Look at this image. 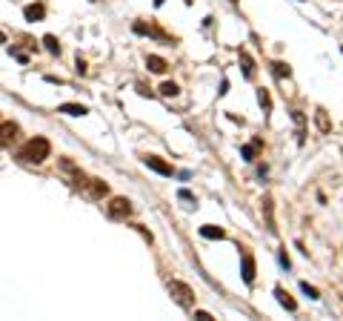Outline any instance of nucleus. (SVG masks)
<instances>
[{"instance_id":"f257e3e1","label":"nucleus","mask_w":343,"mask_h":321,"mask_svg":"<svg viewBox=\"0 0 343 321\" xmlns=\"http://www.w3.org/2000/svg\"><path fill=\"white\" fill-rule=\"evenodd\" d=\"M49 155H52V144L46 138H40V135H34L31 141H26L20 146V152H17V158L26 160V163H43Z\"/></svg>"},{"instance_id":"f03ea898","label":"nucleus","mask_w":343,"mask_h":321,"mask_svg":"<svg viewBox=\"0 0 343 321\" xmlns=\"http://www.w3.org/2000/svg\"><path fill=\"white\" fill-rule=\"evenodd\" d=\"M169 292H172V298L180 304V307H194V292H192V287L189 284H183V281H169Z\"/></svg>"},{"instance_id":"7ed1b4c3","label":"nucleus","mask_w":343,"mask_h":321,"mask_svg":"<svg viewBox=\"0 0 343 321\" xmlns=\"http://www.w3.org/2000/svg\"><path fill=\"white\" fill-rule=\"evenodd\" d=\"M106 212H109V218H126V215H132V201L129 198H112L106 204Z\"/></svg>"},{"instance_id":"20e7f679","label":"nucleus","mask_w":343,"mask_h":321,"mask_svg":"<svg viewBox=\"0 0 343 321\" xmlns=\"http://www.w3.org/2000/svg\"><path fill=\"white\" fill-rule=\"evenodd\" d=\"M17 135H20V127L15 121H3L0 124V146H12L17 141Z\"/></svg>"},{"instance_id":"39448f33","label":"nucleus","mask_w":343,"mask_h":321,"mask_svg":"<svg viewBox=\"0 0 343 321\" xmlns=\"http://www.w3.org/2000/svg\"><path fill=\"white\" fill-rule=\"evenodd\" d=\"M143 163L152 169V172H157V175H175V169H172V163H166L163 158H157V155H146L143 158Z\"/></svg>"},{"instance_id":"423d86ee","label":"nucleus","mask_w":343,"mask_h":321,"mask_svg":"<svg viewBox=\"0 0 343 321\" xmlns=\"http://www.w3.org/2000/svg\"><path fill=\"white\" fill-rule=\"evenodd\" d=\"M23 15H26V20L37 23V20H43V17H46V6H43V3H29V6L23 9Z\"/></svg>"},{"instance_id":"0eeeda50","label":"nucleus","mask_w":343,"mask_h":321,"mask_svg":"<svg viewBox=\"0 0 343 321\" xmlns=\"http://www.w3.org/2000/svg\"><path fill=\"white\" fill-rule=\"evenodd\" d=\"M58 112H63V115H72V118H83L89 109H86L83 103H60V106H58Z\"/></svg>"},{"instance_id":"6e6552de","label":"nucleus","mask_w":343,"mask_h":321,"mask_svg":"<svg viewBox=\"0 0 343 321\" xmlns=\"http://www.w3.org/2000/svg\"><path fill=\"white\" fill-rule=\"evenodd\" d=\"M243 281L246 284L254 281V258H252V253H243Z\"/></svg>"},{"instance_id":"1a4fd4ad","label":"nucleus","mask_w":343,"mask_h":321,"mask_svg":"<svg viewBox=\"0 0 343 321\" xmlns=\"http://www.w3.org/2000/svg\"><path fill=\"white\" fill-rule=\"evenodd\" d=\"M146 66H149L152 72H157V75H163V72L169 69V64H166L160 55H149V58H146Z\"/></svg>"},{"instance_id":"9d476101","label":"nucleus","mask_w":343,"mask_h":321,"mask_svg":"<svg viewBox=\"0 0 343 321\" xmlns=\"http://www.w3.org/2000/svg\"><path fill=\"white\" fill-rule=\"evenodd\" d=\"M86 187H89V195H92V198H103V195H109V187H106L103 181H97V178H92Z\"/></svg>"},{"instance_id":"9b49d317","label":"nucleus","mask_w":343,"mask_h":321,"mask_svg":"<svg viewBox=\"0 0 343 321\" xmlns=\"http://www.w3.org/2000/svg\"><path fill=\"white\" fill-rule=\"evenodd\" d=\"M263 215H266V226H269V232H275L278 226H275V212H272V198H263Z\"/></svg>"},{"instance_id":"f8f14e48","label":"nucleus","mask_w":343,"mask_h":321,"mask_svg":"<svg viewBox=\"0 0 343 321\" xmlns=\"http://www.w3.org/2000/svg\"><path fill=\"white\" fill-rule=\"evenodd\" d=\"M275 295H278V301H281L283 307H286V310H289V313H295V310H298V304H295V298H289V292H286V289H275Z\"/></svg>"},{"instance_id":"ddd939ff","label":"nucleus","mask_w":343,"mask_h":321,"mask_svg":"<svg viewBox=\"0 0 343 321\" xmlns=\"http://www.w3.org/2000/svg\"><path fill=\"white\" fill-rule=\"evenodd\" d=\"M200 235H203V238H226V232H223V229H220V226H215V224H206V226H200Z\"/></svg>"},{"instance_id":"4468645a","label":"nucleus","mask_w":343,"mask_h":321,"mask_svg":"<svg viewBox=\"0 0 343 321\" xmlns=\"http://www.w3.org/2000/svg\"><path fill=\"white\" fill-rule=\"evenodd\" d=\"M178 92H180V89H178V83H172V80L160 83V95H163V97H175Z\"/></svg>"},{"instance_id":"2eb2a0df","label":"nucleus","mask_w":343,"mask_h":321,"mask_svg":"<svg viewBox=\"0 0 343 321\" xmlns=\"http://www.w3.org/2000/svg\"><path fill=\"white\" fill-rule=\"evenodd\" d=\"M43 43H46V49H49L52 55H60V43H58V37H55V34H46V37H43Z\"/></svg>"},{"instance_id":"dca6fc26","label":"nucleus","mask_w":343,"mask_h":321,"mask_svg":"<svg viewBox=\"0 0 343 321\" xmlns=\"http://www.w3.org/2000/svg\"><path fill=\"white\" fill-rule=\"evenodd\" d=\"M240 64H243V75L252 78V75H254V64H252V58L246 55V52H240Z\"/></svg>"},{"instance_id":"f3484780","label":"nucleus","mask_w":343,"mask_h":321,"mask_svg":"<svg viewBox=\"0 0 343 321\" xmlns=\"http://www.w3.org/2000/svg\"><path fill=\"white\" fill-rule=\"evenodd\" d=\"M314 118H317V127L323 129V132H329V121H326V112H323V109H317Z\"/></svg>"},{"instance_id":"a211bd4d","label":"nucleus","mask_w":343,"mask_h":321,"mask_svg":"<svg viewBox=\"0 0 343 321\" xmlns=\"http://www.w3.org/2000/svg\"><path fill=\"white\" fill-rule=\"evenodd\" d=\"M257 97H260V106L269 112V109H272V97H269V92H266V89H260V92H257Z\"/></svg>"},{"instance_id":"6ab92c4d","label":"nucleus","mask_w":343,"mask_h":321,"mask_svg":"<svg viewBox=\"0 0 343 321\" xmlns=\"http://www.w3.org/2000/svg\"><path fill=\"white\" fill-rule=\"evenodd\" d=\"M275 75H278V78H289L292 72H289V66L286 64H275Z\"/></svg>"},{"instance_id":"aec40b11","label":"nucleus","mask_w":343,"mask_h":321,"mask_svg":"<svg viewBox=\"0 0 343 321\" xmlns=\"http://www.w3.org/2000/svg\"><path fill=\"white\" fill-rule=\"evenodd\" d=\"M300 289H303V292H306V295H309V298H320V292H317V289H314V287H309V284H306V281H303V284H300Z\"/></svg>"},{"instance_id":"412c9836","label":"nucleus","mask_w":343,"mask_h":321,"mask_svg":"<svg viewBox=\"0 0 343 321\" xmlns=\"http://www.w3.org/2000/svg\"><path fill=\"white\" fill-rule=\"evenodd\" d=\"M178 198H180V201H189V204H197V201H194V195L189 193V190H180V193H178Z\"/></svg>"},{"instance_id":"4be33fe9","label":"nucleus","mask_w":343,"mask_h":321,"mask_svg":"<svg viewBox=\"0 0 343 321\" xmlns=\"http://www.w3.org/2000/svg\"><path fill=\"white\" fill-rule=\"evenodd\" d=\"M194 319H200V321H212V316H209L206 310H197V313H194Z\"/></svg>"},{"instance_id":"5701e85b","label":"nucleus","mask_w":343,"mask_h":321,"mask_svg":"<svg viewBox=\"0 0 343 321\" xmlns=\"http://www.w3.org/2000/svg\"><path fill=\"white\" fill-rule=\"evenodd\" d=\"M243 158H246V160L254 158V146H243Z\"/></svg>"},{"instance_id":"b1692460","label":"nucleus","mask_w":343,"mask_h":321,"mask_svg":"<svg viewBox=\"0 0 343 321\" xmlns=\"http://www.w3.org/2000/svg\"><path fill=\"white\" fill-rule=\"evenodd\" d=\"M3 40H6V34H3V32H0V43H3Z\"/></svg>"},{"instance_id":"393cba45","label":"nucleus","mask_w":343,"mask_h":321,"mask_svg":"<svg viewBox=\"0 0 343 321\" xmlns=\"http://www.w3.org/2000/svg\"><path fill=\"white\" fill-rule=\"evenodd\" d=\"M155 3H157V6H160V3H163V0H155Z\"/></svg>"}]
</instances>
